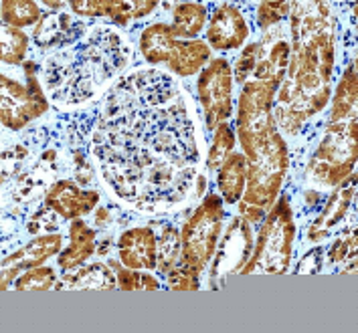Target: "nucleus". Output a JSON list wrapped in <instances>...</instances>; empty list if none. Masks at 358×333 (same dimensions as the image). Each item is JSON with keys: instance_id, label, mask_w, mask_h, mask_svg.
<instances>
[{"instance_id": "nucleus-23", "label": "nucleus", "mask_w": 358, "mask_h": 333, "mask_svg": "<svg viewBox=\"0 0 358 333\" xmlns=\"http://www.w3.org/2000/svg\"><path fill=\"white\" fill-rule=\"evenodd\" d=\"M205 20H207V10L203 4H196V2L178 4L174 8V22H172L174 37L192 40L203 31Z\"/></svg>"}, {"instance_id": "nucleus-38", "label": "nucleus", "mask_w": 358, "mask_h": 333, "mask_svg": "<svg viewBox=\"0 0 358 333\" xmlns=\"http://www.w3.org/2000/svg\"><path fill=\"white\" fill-rule=\"evenodd\" d=\"M110 246H112V239L99 242V246H97V253H99V255H108V253H110Z\"/></svg>"}, {"instance_id": "nucleus-3", "label": "nucleus", "mask_w": 358, "mask_h": 333, "mask_svg": "<svg viewBox=\"0 0 358 333\" xmlns=\"http://www.w3.org/2000/svg\"><path fill=\"white\" fill-rule=\"evenodd\" d=\"M294 239H296L294 212L289 206V198L282 196L264 219L257 244L253 246L251 257L247 259L239 273H255V271L283 273L292 260Z\"/></svg>"}, {"instance_id": "nucleus-39", "label": "nucleus", "mask_w": 358, "mask_h": 333, "mask_svg": "<svg viewBox=\"0 0 358 333\" xmlns=\"http://www.w3.org/2000/svg\"><path fill=\"white\" fill-rule=\"evenodd\" d=\"M43 4H45V6H49V8H53V10H59L61 6H65V2H49V0H45Z\"/></svg>"}, {"instance_id": "nucleus-33", "label": "nucleus", "mask_w": 358, "mask_h": 333, "mask_svg": "<svg viewBox=\"0 0 358 333\" xmlns=\"http://www.w3.org/2000/svg\"><path fill=\"white\" fill-rule=\"evenodd\" d=\"M166 281H169L170 289H174V291H196L199 289V275L182 265L174 267L166 275Z\"/></svg>"}, {"instance_id": "nucleus-18", "label": "nucleus", "mask_w": 358, "mask_h": 333, "mask_svg": "<svg viewBox=\"0 0 358 333\" xmlns=\"http://www.w3.org/2000/svg\"><path fill=\"white\" fill-rule=\"evenodd\" d=\"M208 59H210V47L205 40H201V38L176 40L166 65L172 73L189 77V75L201 71L208 63Z\"/></svg>"}, {"instance_id": "nucleus-32", "label": "nucleus", "mask_w": 358, "mask_h": 333, "mask_svg": "<svg viewBox=\"0 0 358 333\" xmlns=\"http://www.w3.org/2000/svg\"><path fill=\"white\" fill-rule=\"evenodd\" d=\"M292 10V2H262L257 8V24L262 29H267L271 24H278L280 20Z\"/></svg>"}, {"instance_id": "nucleus-26", "label": "nucleus", "mask_w": 358, "mask_h": 333, "mask_svg": "<svg viewBox=\"0 0 358 333\" xmlns=\"http://www.w3.org/2000/svg\"><path fill=\"white\" fill-rule=\"evenodd\" d=\"M0 57L4 63L8 65H19L20 61L24 59L27 47H29V37L13 27H2L0 33Z\"/></svg>"}, {"instance_id": "nucleus-30", "label": "nucleus", "mask_w": 358, "mask_h": 333, "mask_svg": "<svg viewBox=\"0 0 358 333\" xmlns=\"http://www.w3.org/2000/svg\"><path fill=\"white\" fill-rule=\"evenodd\" d=\"M57 275L51 267H35L24 271L15 281V289L19 291H49L55 287Z\"/></svg>"}, {"instance_id": "nucleus-28", "label": "nucleus", "mask_w": 358, "mask_h": 333, "mask_svg": "<svg viewBox=\"0 0 358 333\" xmlns=\"http://www.w3.org/2000/svg\"><path fill=\"white\" fill-rule=\"evenodd\" d=\"M156 6H158V2H154V0H134V2L113 0L108 19H112L120 27H126L130 20L142 19V17L150 15Z\"/></svg>"}, {"instance_id": "nucleus-1", "label": "nucleus", "mask_w": 358, "mask_h": 333, "mask_svg": "<svg viewBox=\"0 0 358 333\" xmlns=\"http://www.w3.org/2000/svg\"><path fill=\"white\" fill-rule=\"evenodd\" d=\"M130 51L122 38L103 31L76 53H57L45 63V85L53 97L65 103H81L113 71L126 67Z\"/></svg>"}, {"instance_id": "nucleus-17", "label": "nucleus", "mask_w": 358, "mask_h": 333, "mask_svg": "<svg viewBox=\"0 0 358 333\" xmlns=\"http://www.w3.org/2000/svg\"><path fill=\"white\" fill-rule=\"evenodd\" d=\"M95 230H92L83 221L71 222L69 226V246L59 255L57 265L63 269V271H71L83 265V260H87L95 253L97 244H95Z\"/></svg>"}, {"instance_id": "nucleus-29", "label": "nucleus", "mask_w": 358, "mask_h": 333, "mask_svg": "<svg viewBox=\"0 0 358 333\" xmlns=\"http://www.w3.org/2000/svg\"><path fill=\"white\" fill-rule=\"evenodd\" d=\"M112 269L115 271V279H117V287L124 291H136V289H144V291H154L158 289V281L152 275H144L138 273V269H128L120 262L112 260L110 262Z\"/></svg>"}, {"instance_id": "nucleus-37", "label": "nucleus", "mask_w": 358, "mask_h": 333, "mask_svg": "<svg viewBox=\"0 0 358 333\" xmlns=\"http://www.w3.org/2000/svg\"><path fill=\"white\" fill-rule=\"evenodd\" d=\"M110 221H112L110 212H108L106 208H99V210H97V214H95V222H97L99 226H103V224H108Z\"/></svg>"}, {"instance_id": "nucleus-9", "label": "nucleus", "mask_w": 358, "mask_h": 333, "mask_svg": "<svg viewBox=\"0 0 358 333\" xmlns=\"http://www.w3.org/2000/svg\"><path fill=\"white\" fill-rule=\"evenodd\" d=\"M253 251V235L249 222L243 216L233 219L225 237L221 241L219 251L213 255V269H210V287L223 285L227 275L239 273Z\"/></svg>"}, {"instance_id": "nucleus-14", "label": "nucleus", "mask_w": 358, "mask_h": 333, "mask_svg": "<svg viewBox=\"0 0 358 333\" xmlns=\"http://www.w3.org/2000/svg\"><path fill=\"white\" fill-rule=\"evenodd\" d=\"M156 244L152 228H130L117 241V255L128 269H156Z\"/></svg>"}, {"instance_id": "nucleus-10", "label": "nucleus", "mask_w": 358, "mask_h": 333, "mask_svg": "<svg viewBox=\"0 0 358 333\" xmlns=\"http://www.w3.org/2000/svg\"><path fill=\"white\" fill-rule=\"evenodd\" d=\"M63 244V237L57 232H49L37 237L35 241L24 244L17 253H13L10 257L2 260V275H0V289L6 291L17 279H19L20 271H29L41 267L47 259H51L61 251Z\"/></svg>"}, {"instance_id": "nucleus-13", "label": "nucleus", "mask_w": 358, "mask_h": 333, "mask_svg": "<svg viewBox=\"0 0 358 333\" xmlns=\"http://www.w3.org/2000/svg\"><path fill=\"white\" fill-rule=\"evenodd\" d=\"M249 27L243 13L233 4H221L208 22L207 38L213 49L231 51L245 43Z\"/></svg>"}, {"instance_id": "nucleus-19", "label": "nucleus", "mask_w": 358, "mask_h": 333, "mask_svg": "<svg viewBox=\"0 0 358 333\" xmlns=\"http://www.w3.org/2000/svg\"><path fill=\"white\" fill-rule=\"evenodd\" d=\"M249 160L245 154L241 151H233L225 160V164L219 168V192L223 196V200L229 204L241 200L243 190H245V174Z\"/></svg>"}, {"instance_id": "nucleus-4", "label": "nucleus", "mask_w": 358, "mask_h": 333, "mask_svg": "<svg viewBox=\"0 0 358 333\" xmlns=\"http://www.w3.org/2000/svg\"><path fill=\"white\" fill-rule=\"evenodd\" d=\"M357 142V115H352L344 121L328 124L326 138L322 140V144L310 162V176L314 180H318L320 184H342L355 172V164L358 158Z\"/></svg>"}, {"instance_id": "nucleus-31", "label": "nucleus", "mask_w": 358, "mask_h": 333, "mask_svg": "<svg viewBox=\"0 0 358 333\" xmlns=\"http://www.w3.org/2000/svg\"><path fill=\"white\" fill-rule=\"evenodd\" d=\"M328 259L334 265H348L344 267L342 271L344 273H352L357 267H355V260H357V232L355 230H348V235L340 237L338 241L332 244V249L328 251Z\"/></svg>"}, {"instance_id": "nucleus-11", "label": "nucleus", "mask_w": 358, "mask_h": 333, "mask_svg": "<svg viewBox=\"0 0 358 333\" xmlns=\"http://www.w3.org/2000/svg\"><path fill=\"white\" fill-rule=\"evenodd\" d=\"M289 45L283 38L282 29L267 33L262 43H257V65H255V81L278 89L282 85L289 65Z\"/></svg>"}, {"instance_id": "nucleus-8", "label": "nucleus", "mask_w": 358, "mask_h": 333, "mask_svg": "<svg viewBox=\"0 0 358 333\" xmlns=\"http://www.w3.org/2000/svg\"><path fill=\"white\" fill-rule=\"evenodd\" d=\"M231 85H233V69L227 59H213L199 77L196 95L205 111V124L208 130L229 119L233 110Z\"/></svg>"}, {"instance_id": "nucleus-5", "label": "nucleus", "mask_w": 358, "mask_h": 333, "mask_svg": "<svg viewBox=\"0 0 358 333\" xmlns=\"http://www.w3.org/2000/svg\"><path fill=\"white\" fill-rule=\"evenodd\" d=\"M275 91L278 89L265 85L262 81H251L243 85V91L239 95L237 131L243 154L249 162L257 160L269 138L278 131L273 119Z\"/></svg>"}, {"instance_id": "nucleus-12", "label": "nucleus", "mask_w": 358, "mask_h": 333, "mask_svg": "<svg viewBox=\"0 0 358 333\" xmlns=\"http://www.w3.org/2000/svg\"><path fill=\"white\" fill-rule=\"evenodd\" d=\"M99 202V192L95 190H83L73 182V180H57L45 192V206L57 212L63 219L76 221L79 216L90 214L95 208V204Z\"/></svg>"}, {"instance_id": "nucleus-16", "label": "nucleus", "mask_w": 358, "mask_h": 333, "mask_svg": "<svg viewBox=\"0 0 358 333\" xmlns=\"http://www.w3.org/2000/svg\"><path fill=\"white\" fill-rule=\"evenodd\" d=\"M83 31H85L83 22H79L65 13H59V15H49L41 20L33 37L41 47H63L81 38Z\"/></svg>"}, {"instance_id": "nucleus-27", "label": "nucleus", "mask_w": 358, "mask_h": 333, "mask_svg": "<svg viewBox=\"0 0 358 333\" xmlns=\"http://www.w3.org/2000/svg\"><path fill=\"white\" fill-rule=\"evenodd\" d=\"M235 148V135L229 128V124L223 121L215 128V135H213V146L208 151L207 166L210 170H219V168L225 164V160L233 154Z\"/></svg>"}, {"instance_id": "nucleus-22", "label": "nucleus", "mask_w": 358, "mask_h": 333, "mask_svg": "<svg viewBox=\"0 0 358 333\" xmlns=\"http://www.w3.org/2000/svg\"><path fill=\"white\" fill-rule=\"evenodd\" d=\"M357 101H358V77L355 65H350L338 83V89L334 93V101H332V111H330V121L328 124H336L344 121L352 115H357Z\"/></svg>"}, {"instance_id": "nucleus-35", "label": "nucleus", "mask_w": 358, "mask_h": 333, "mask_svg": "<svg viewBox=\"0 0 358 333\" xmlns=\"http://www.w3.org/2000/svg\"><path fill=\"white\" fill-rule=\"evenodd\" d=\"M255 65H257V43L245 47V51L237 59V65H235V81L239 85H245L247 77L255 71Z\"/></svg>"}, {"instance_id": "nucleus-2", "label": "nucleus", "mask_w": 358, "mask_h": 333, "mask_svg": "<svg viewBox=\"0 0 358 333\" xmlns=\"http://www.w3.org/2000/svg\"><path fill=\"white\" fill-rule=\"evenodd\" d=\"M289 166V156L283 138L275 131L257 160L247 164L245 190L239 212L247 222H262L278 200L283 176Z\"/></svg>"}, {"instance_id": "nucleus-20", "label": "nucleus", "mask_w": 358, "mask_h": 333, "mask_svg": "<svg viewBox=\"0 0 358 333\" xmlns=\"http://www.w3.org/2000/svg\"><path fill=\"white\" fill-rule=\"evenodd\" d=\"M176 40L178 38L174 37L172 24L154 22L140 37V51L148 63H164L170 59Z\"/></svg>"}, {"instance_id": "nucleus-24", "label": "nucleus", "mask_w": 358, "mask_h": 333, "mask_svg": "<svg viewBox=\"0 0 358 333\" xmlns=\"http://www.w3.org/2000/svg\"><path fill=\"white\" fill-rule=\"evenodd\" d=\"M180 257H182L180 230H176L174 226H166L156 244V269L162 275H169L174 267H178Z\"/></svg>"}, {"instance_id": "nucleus-21", "label": "nucleus", "mask_w": 358, "mask_h": 333, "mask_svg": "<svg viewBox=\"0 0 358 333\" xmlns=\"http://www.w3.org/2000/svg\"><path fill=\"white\" fill-rule=\"evenodd\" d=\"M117 285V279L112 273V269L103 262L94 265H81L77 269L65 271L63 287L69 289H113Z\"/></svg>"}, {"instance_id": "nucleus-15", "label": "nucleus", "mask_w": 358, "mask_h": 333, "mask_svg": "<svg viewBox=\"0 0 358 333\" xmlns=\"http://www.w3.org/2000/svg\"><path fill=\"white\" fill-rule=\"evenodd\" d=\"M352 182H355V174L350 178H346L338 190L328 198V204L322 210L320 216L312 222L310 228H308V239L310 241H322V239H326L328 230L332 226H336L344 219L346 210L350 208V202L355 198V190H357V186L352 184Z\"/></svg>"}, {"instance_id": "nucleus-36", "label": "nucleus", "mask_w": 358, "mask_h": 333, "mask_svg": "<svg viewBox=\"0 0 358 333\" xmlns=\"http://www.w3.org/2000/svg\"><path fill=\"white\" fill-rule=\"evenodd\" d=\"M55 219H53V214L51 212H47V210H43V212H37L35 216H33V221L27 224V230L29 232H38V230H49L51 232V228H55Z\"/></svg>"}, {"instance_id": "nucleus-6", "label": "nucleus", "mask_w": 358, "mask_h": 333, "mask_svg": "<svg viewBox=\"0 0 358 333\" xmlns=\"http://www.w3.org/2000/svg\"><path fill=\"white\" fill-rule=\"evenodd\" d=\"M221 224H223V200L217 194H208L180 228L182 257L178 265L201 275V271L207 267L208 260L213 259L217 251Z\"/></svg>"}, {"instance_id": "nucleus-25", "label": "nucleus", "mask_w": 358, "mask_h": 333, "mask_svg": "<svg viewBox=\"0 0 358 333\" xmlns=\"http://www.w3.org/2000/svg\"><path fill=\"white\" fill-rule=\"evenodd\" d=\"M0 6H2L0 8L2 22H6V27L13 29L35 24L41 19L38 4L33 0H2Z\"/></svg>"}, {"instance_id": "nucleus-7", "label": "nucleus", "mask_w": 358, "mask_h": 333, "mask_svg": "<svg viewBox=\"0 0 358 333\" xmlns=\"http://www.w3.org/2000/svg\"><path fill=\"white\" fill-rule=\"evenodd\" d=\"M22 69H24V79H27L24 85L10 79L8 75L0 77V87H2L0 119H2V126L15 131L22 130L27 124H31L33 119L41 117L49 110V101L41 89L37 73H35L37 65L33 61H27Z\"/></svg>"}, {"instance_id": "nucleus-34", "label": "nucleus", "mask_w": 358, "mask_h": 333, "mask_svg": "<svg viewBox=\"0 0 358 333\" xmlns=\"http://www.w3.org/2000/svg\"><path fill=\"white\" fill-rule=\"evenodd\" d=\"M113 0H71L69 6L71 10L81 17H110Z\"/></svg>"}]
</instances>
